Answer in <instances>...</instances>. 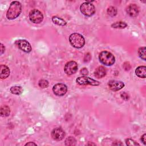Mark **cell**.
<instances>
[{"label":"cell","mask_w":146,"mask_h":146,"mask_svg":"<svg viewBox=\"0 0 146 146\" xmlns=\"http://www.w3.org/2000/svg\"><path fill=\"white\" fill-rule=\"evenodd\" d=\"M21 11V3L18 1H13L7 10L6 17L8 19H14L20 15Z\"/></svg>","instance_id":"cell-1"},{"label":"cell","mask_w":146,"mask_h":146,"mask_svg":"<svg viewBox=\"0 0 146 146\" xmlns=\"http://www.w3.org/2000/svg\"><path fill=\"white\" fill-rule=\"evenodd\" d=\"M69 41L70 44L76 48H80L85 44V39L83 36L77 33H72L70 35Z\"/></svg>","instance_id":"cell-2"},{"label":"cell","mask_w":146,"mask_h":146,"mask_svg":"<svg viewBox=\"0 0 146 146\" xmlns=\"http://www.w3.org/2000/svg\"><path fill=\"white\" fill-rule=\"evenodd\" d=\"M100 62L105 66H110L114 64L115 58L112 53L107 51H103L99 55Z\"/></svg>","instance_id":"cell-3"},{"label":"cell","mask_w":146,"mask_h":146,"mask_svg":"<svg viewBox=\"0 0 146 146\" xmlns=\"http://www.w3.org/2000/svg\"><path fill=\"white\" fill-rule=\"evenodd\" d=\"M80 10L83 15L87 17H91L94 14L95 8L94 5L91 3L85 2L80 5Z\"/></svg>","instance_id":"cell-4"},{"label":"cell","mask_w":146,"mask_h":146,"mask_svg":"<svg viewBox=\"0 0 146 146\" xmlns=\"http://www.w3.org/2000/svg\"><path fill=\"white\" fill-rule=\"evenodd\" d=\"M30 21L34 23H40L43 19V15L41 11L38 9H34L30 11L29 14Z\"/></svg>","instance_id":"cell-5"},{"label":"cell","mask_w":146,"mask_h":146,"mask_svg":"<svg viewBox=\"0 0 146 146\" xmlns=\"http://www.w3.org/2000/svg\"><path fill=\"white\" fill-rule=\"evenodd\" d=\"M76 83L79 85L82 86H86V85H91V86H99L100 84V82L94 80L93 79H91L89 77H87L86 76H80L78 78L76 79Z\"/></svg>","instance_id":"cell-6"},{"label":"cell","mask_w":146,"mask_h":146,"mask_svg":"<svg viewBox=\"0 0 146 146\" xmlns=\"http://www.w3.org/2000/svg\"><path fill=\"white\" fill-rule=\"evenodd\" d=\"M64 70L67 75H72L75 74L78 70V64L76 62L72 60L68 62L64 66Z\"/></svg>","instance_id":"cell-7"},{"label":"cell","mask_w":146,"mask_h":146,"mask_svg":"<svg viewBox=\"0 0 146 146\" xmlns=\"http://www.w3.org/2000/svg\"><path fill=\"white\" fill-rule=\"evenodd\" d=\"M52 91L55 95L61 96L67 92V87L64 84L57 83L53 86Z\"/></svg>","instance_id":"cell-8"},{"label":"cell","mask_w":146,"mask_h":146,"mask_svg":"<svg viewBox=\"0 0 146 146\" xmlns=\"http://www.w3.org/2000/svg\"><path fill=\"white\" fill-rule=\"evenodd\" d=\"M18 48L25 52H30L31 51V46L30 43L25 39H20L16 42Z\"/></svg>","instance_id":"cell-9"},{"label":"cell","mask_w":146,"mask_h":146,"mask_svg":"<svg viewBox=\"0 0 146 146\" xmlns=\"http://www.w3.org/2000/svg\"><path fill=\"white\" fill-rule=\"evenodd\" d=\"M64 136L65 132L61 128H55L51 132V137L55 140L60 141Z\"/></svg>","instance_id":"cell-10"},{"label":"cell","mask_w":146,"mask_h":146,"mask_svg":"<svg viewBox=\"0 0 146 146\" xmlns=\"http://www.w3.org/2000/svg\"><path fill=\"white\" fill-rule=\"evenodd\" d=\"M108 84L110 89L113 91H119L124 87V83L123 82L115 80L109 81Z\"/></svg>","instance_id":"cell-11"},{"label":"cell","mask_w":146,"mask_h":146,"mask_svg":"<svg viewBox=\"0 0 146 146\" xmlns=\"http://www.w3.org/2000/svg\"><path fill=\"white\" fill-rule=\"evenodd\" d=\"M127 14L132 17H136L139 13V8L135 4H130L126 9Z\"/></svg>","instance_id":"cell-12"},{"label":"cell","mask_w":146,"mask_h":146,"mask_svg":"<svg viewBox=\"0 0 146 146\" xmlns=\"http://www.w3.org/2000/svg\"><path fill=\"white\" fill-rule=\"evenodd\" d=\"M106 75V69L103 66L98 67L94 71V75L97 78H102Z\"/></svg>","instance_id":"cell-13"},{"label":"cell","mask_w":146,"mask_h":146,"mask_svg":"<svg viewBox=\"0 0 146 146\" xmlns=\"http://www.w3.org/2000/svg\"><path fill=\"white\" fill-rule=\"evenodd\" d=\"M1 75L0 78L1 79H5L7 78L10 75V70L6 65H1Z\"/></svg>","instance_id":"cell-14"},{"label":"cell","mask_w":146,"mask_h":146,"mask_svg":"<svg viewBox=\"0 0 146 146\" xmlns=\"http://www.w3.org/2000/svg\"><path fill=\"white\" fill-rule=\"evenodd\" d=\"M135 73L138 77L141 78H145L146 74V67L145 66H139L135 70Z\"/></svg>","instance_id":"cell-15"},{"label":"cell","mask_w":146,"mask_h":146,"mask_svg":"<svg viewBox=\"0 0 146 146\" xmlns=\"http://www.w3.org/2000/svg\"><path fill=\"white\" fill-rule=\"evenodd\" d=\"M52 21L54 23L58 25V26H64L66 25L67 23L63 19L61 18H59L56 16H54L52 18Z\"/></svg>","instance_id":"cell-16"},{"label":"cell","mask_w":146,"mask_h":146,"mask_svg":"<svg viewBox=\"0 0 146 146\" xmlns=\"http://www.w3.org/2000/svg\"><path fill=\"white\" fill-rule=\"evenodd\" d=\"M10 91L11 94L14 95H20L23 92V89L21 86H13L10 88Z\"/></svg>","instance_id":"cell-17"},{"label":"cell","mask_w":146,"mask_h":146,"mask_svg":"<svg viewBox=\"0 0 146 146\" xmlns=\"http://www.w3.org/2000/svg\"><path fill=\"white\" fill-rule=\"evenodd\" d=\"M1 115L2 117L8 116L10 113V108L7 106H3L1 107Z\"/></svg>","instance_id":"cell-18"},{"label":"cell","mask_w":146,"mask_h":146,"mask_svg":"<svg viewBox=\"0 0 146 146\" xmlns=\"http://www.w3.org/2000/svg\"><path fill=\"white\" fill-rule=\"evenodd\" d=\"M127 26V24L125 22H116L111 25V27L115 29H124Z\"/></svg>","instance_id":"cell-19"},{"label":"cell","mask_w":146,"mask_h":146,"mask_svg":"<svg viewBox=\"0 0 146 146\" xmlns=\"http://www.w3.org/2000/svg\"><path fill=\"white\" fill-rule=\"evenodd\" d=\"M76 144V139L72 136H69L65 140L66 145H75Z\"/></svg>","instance_id":"cell-20"},{"label":"cell","mask_w":146,"mask_h":146,"mask_svg":"<svg viewBox=\"0 0 146 146\" xmlns=\"http://www.w3.org/2000/svg\"><path fill=\"white\" fill-rule=\"evenodd\" d=\"M107 13L108 15L111 17H114L117 14V9L113 6H110L107 9Z\"/></svg>","instance_id":"cell-21"},{"label":"cell","mask_w":146,"mask_h":146,"mask_svg":"<svg viewBox=\"0 0 146 146\" xmlns=\"http://www.w3.org/2000/svg\"><path fill=\"white\" fill-rule=\"evenodd\" d=\"M145 47H141L138 49V54L140 58L145 60Z\"/></svg>","instance_id":"cell-22"},{"label":"cell","mask_w":146,"mask_h":146,"mask_svg":"<svg viewBox=\"0 0 146 146\" xmlns=\"http://www.w3.org/2000/svg\"><path fill=\"white\" fill-rule=\"evenodd\" d=\"M38 85L40 88H44L48 87V82L45 79H41L39 81Z\"/></svg>","instance_id":"cell-23"},{"label":"cell","mask_w":146,"mask_h":146,"mask_svg":"<svg viewBox=\"0 0 146 146\" xmlns=\"http://www.w3.org/2000/svg\"><path fill=\"white\" fill-rule=\"evenodd\" d=\"M125 143L127 145H129V146H133V145H140L139 143L134 141L133 140L131 139H127L125 140Z\"/></svg>","instance_id":"cell-24"},{"label":"cell","mask_w":146,"mask_h":146,"mask_svg":"<svg viewBox=\"0 0 146 146\" xmlns=\"http://www.w3.org/2000/svg\"><path fill=\"white\" fill-rule=\"evenodd\" d=\"M80 74L86 76L88 74V71L86 68H83L81 70H80Z\"/></svg>","instance_id":"cell-25"},{"label":"cell","mask_w":146,"mask_h":146,"mask_svg":"<svg viewBox=\"0 0 146 146\" xmlns=\"http://www.w3.org/2000/svg\"><path fill=\"white\" fill-rule=\"evenodd\" d=\"M121 98H122L123 99H124V100H127L129 99V96H128V95L127 93H125V92L122 93V94H121Z\"/></svg>","instance_id":"cell-26"},{"label":"cell","mask_w":146,"mask_h":146,"mask_svg":"<svg viewBox=\"0 0 146 146\" xmlns=\"http://www.w3.org/2000/svg\"><path fill=\"white\" fill-rule=\"evenodd\" d=\"M141 140L144 145L146 144V134L145 133L143 135V136L141 137Z\"/></svg>","instance_id":"cell-27"},{"label":"cell","mask_w":146,"mask_h":146,"mask_svg":"<svg viewBox=\"0 0 146 146\" xmlns=\"http://www.w3.org/2000/svg\"><path fill=\"white\" fill-rule=\"evenodd\" d=\"M5 51V47L2 43H1V54L2 55Z\"/></svg>","instance_id":"cell-28"},{"label":"cell","mask_w":146,"mask_h":146,"mask_svg":"<svg viewBox=\"0 0 146 146\" xmlns=\"http://www.w3.org/2000/svg\"><path fill=\"white\" fill-rule=\"evenodd\" d=\"M25 145H36V144L33 142H29L25 144Z\"/></svg>","instance_id":"cell-29"}]
</instances>
